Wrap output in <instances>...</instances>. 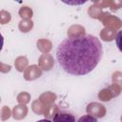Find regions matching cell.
Wrapping results in <instances>:
<instances>
[{
	"label": "cell",
	"mask_w": 122,
	"mask_h": 122,
	"mask_svg": "<svg viewBox=\"0 0 122 122\" xmlns=\"http://www.w3.org/2000/svg\"><path fill=\"white\" fill-rule=\"evenodd\" d=\"M64 114V116H62V117H54L53 118V120L54 121H58V120H63V121H74L75 119H74V117L72 116V115H70V114H67V113H63Z\"/></svg>",
	"instance_id": "obj_4"
},
{
	"label": "cell",
	"mask_w": 122,
	"mask_h": 122,
	"mask_svg": "<svg viewBox=\"0 0 122 122\" xmlns=\"http://www.w3.org/2000/svg\"><path fill=\"white\" fill-rule=\"evenodd\" d=\"M103 48L92 34H81L64 39L56 49V60L64 71L71 75H86L100 62Z\"/></svg>",
	"instance_id": "obj_1"
},
{
	"label": "cell",
	"mask_w": 122,
	"mask_h": 122,
	"mask_svg": "<svg viewBox=\"0 0 122 122\" xmlns=\"http://www.w3.org/2000/svg\"><path fill=\"white\" fill-rule=\"evenodd\" d=\"M89 0H61V2L69 6H80V5L85 4Z\"/></svg>",
	"instance_id": "obj_2"
},
{
	"label": "cell",
	"mask_w": 122,
	"mask_h": 122,
	"mask_svg": "<svg viewBox=\"0 0 122 122\" xmlns=\"http://www.w3.org/2000/svg\"><path fill=\"white\" fill-rule=\"evenodd\" d=\"M115 43L118 48V50L122 52V30H119L115 37Z\"/></svg>",
	"instance_id": "obj_3"
}]
</instances>
